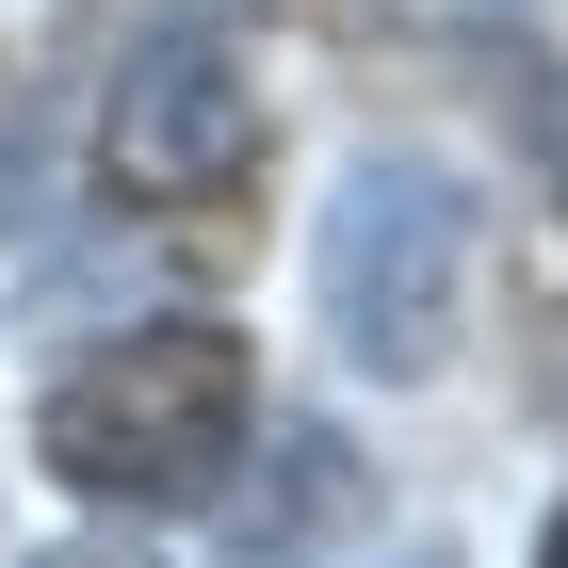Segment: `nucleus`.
I'll return each mask as SVG.
<instances>
[{
    "label": "nucleus",
    "instance_id": "0eeeda50",
    "mask_svg": "<svg viewBox=\"0 0 568 568\" xmlns=\"http://www.w3.org/2000/svg\"><path fill=\"white\" fill-rule=\"evenodd\" d=\"M536 568H568V504H552V520H536Z\"/></svg>",
    "mask_w": 568,
    "mask_h": 568
},
{
    "label": "nucleus",
    "instance_id": "423d86ee",
    "mask_svg": "<svg viewBox=\"0 0 568 568\" xmlns=\"http://www.w3.org/2000/svg\"><path fill=\"white\" fill-rule=\"evenodd\" d=\"M33 568H163V552H131V536H65V552H33Z\"/></svg>",
    "mask_w": 568,
    "mask_h": 568
},
{
    "label": "nucleus",
    "instance_id": "39448f33",
    "mask_svg": "<svg viewBox=\"0 0 568 568\" xmlns=\"http://www.w3.org/2000/svg\"><path fill=\"white\" fill-rule=\"evenodd\" d=\"M520 146H536V179H552V212H568V65L520 82Z\"/></svg>",
    "mask_w": 568,
    "mask_h": 568
},
{
    "label": "nucleus",
    "instance_id": "6e6552de",
    "mask_svg": "<svg viewBox=\"0 0 568 568\" xmlns=\"http://www.w3.org/2000/svg\"><path fill=\"white\" fill-rule=\"evenodd\" d=\"M423 17H504V0H423Z\"/></svg>",
    "mask_w": 568,
    "mask_h": 568
},
{
    "label": "nucleus",
    "instance_id": "7ed1b4c3",
    "mask_svg": "<svg viewBox=\"0 0 568 568\" xmlns=\"http://www.w3.org/2000/svg\"><path fill=\"white\" fill-rule=\"evenodd\" d=\"M98 179L131 195V212H212L261 179V82H244V49L227 33H146L98 98Z\"/></svg>",
    "mask_w": 568,
    "mask_h": 568
},
{
    "label": "nucleus",
    "instance_id": "20e7f679",
    "mask_svg": "<svg viewBox=\"0 0 568 568\" xmlns=\"http://www.w3.org/2000/svg\"><path fill=\"white\" fill-rule=\"evenodd\" d=\"M342 520H357V438H342V423H276V455L244 438V471L212 487V536H227L244 568H308Z\"/></svg>",
    "mask_w": 568,
    "mask_h": 568
},
{
    "label": "nucleus",
    "instance_id": "f257e3e1",
    "mask_svg": "<svg viewBox=\"0 0 568 568\" xmlns=\"http://www.w3.org/2000/svg\"><path fill=\"white\" fill-rule=\"evenodd\" d=\"M261 438V357L212 308H146V325H98L33 406V471L65 504H114V520H179L212 504Z\"/></svg>",
    "mask_w": 568,
    "mask_h": 568
},
{
    "label": "nucleus",
    "instance_id": "f03ea898",
    "mask_svg": "<svg viewBox=\"0 0 568 568\" xmlns=\"http://www.w3.org/2000/svg\"><path fill=\"white\" fill-rule=\"evenodd\" d=\"M308 293H325V342L357 374H406L423 390L455 325H471V195L406 146H357L342 195H325V244H308Z\"/></svg>",
    "mask_w": 568,
    "mask_h": 568
}]
</instances>
